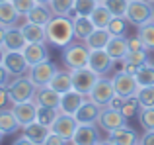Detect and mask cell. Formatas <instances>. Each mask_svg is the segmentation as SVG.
I'll use <instances>...</instances> for the list:
<instances>
[{"instance_id": "cell-1", "label": "cell", "mask_w": 154, "mask_h": 145, "mask_svg": "<svg viewBox=\"0 0 154 145\" xmlns=\"http://www.w3.org/2000/svg\"><path fill=\"white\" fill-rule=\"evenodd\" d=\"M47 43L57 47H66L68 43L74 41V22L68 16H55L45 26Z\"/></svg>"}, {"instance_id": "cell-2", "label": "cell", "mask_w": 154, "mask_h": 145, "mask_svg": "<svg viewBox=\"0 0 154 145\" xmlns=\"http://www.w3.org/2000/svg\"><path fill=\"white\" fill-rule=\"evenodd\" d=\"M8 92H10V98L14 104L20 102H27V100H33L37 86L33 84V80L29 79V75H22V76H12L10 82L6 84Z\"/></svg>"}, {"instance_id": "cell-3", "label": "cell", "mask_w": 154, "mask_h": 145, "mask_svg": "<svg viewBox=\"0 0 154 145\" xmlns=\"http://www.w3.org/2000/svg\"><path fill=\"white\" fill-rule=\"evenodd\" d=\"M88 59H90V49L86 47V43H80L78 39L63 47V63L68 71L88 67Z\"/></svg>"}, {"instance_id": "cell-4", "label": "cell", "mask_w": 154, "mask_h": 145, "mask_svg": "<svg viewBox=\"0 0 154 145\" xmlns=\"http://www.w3.org/2000/svg\"><path fill=\"white\" fill-rule=\"evenodd\" d=\"M152 14H154L152 2H148V0H129L125 18H127L129 24L140 27V26H144V24L152 22Z\"/></svg>"}, {"instance_id": "cell-5", "label": "cell", "mask_w": 154, "mask_h": 145, "mask_svg": "<svg viewBox=\"0 0 154 145\" xmlns=\"http://www.w3.org/2000/svg\"><path fill=\"white\" fill-rule=\"evenodd\" d=\"M70 76H72V88L82 94L90 96L92 88L96 86V82L100 80V75L94 72L90 67H82V69H74L70 71Z\"/></svg>"}, {"instance_id": "cell-6", "label": "cell", "mask_w": 154, "mask_h": 145, "mask_svg": "<svg viewBox=\"0 0 154 145\" xmlns=\"http://www.w3.org/2000/svg\"><path fill=\"white\" fill-rule=\"evenodd\" d=\"M113 82V88H115V94L123 96V98H131V96H137L140 90V84L137 80L135 75H129L125 71H119L113 75L111 79Z\"/></svg>"}, {"instance_id": "cell-7", "label": "cell", "mask_w": 154, "mask_h": 145, "mask_svg": "<svg viewBox=\"0 0 154 145\" xmlns=\"http://www.w3.org/2000/svg\"><path fill=\"white\" fill-rule=\"evenodd\" d=\"M59 71L57 69V65L51 61V59H45V61H41V63H37V65H33L29 69V79L33 80V84L35 86H47V84L51 82V79L55 76V72Z\"/></svg>"}, {"instance_id": "cell-8", "label": "cell", "mask_w": 154, "mask_h": 145, "mask_svg": "<svg viewBox=\"0 0 154 145\" xmlns=\"http://www.w3.org/2000/svg\"><path fill=\"white\" fill-rule=\"evenodd\" d=\"M98 126L102 127L103 131H113L117 127H123L127 126V118L123 116L121 110H115V108H109V106H103L102 108V114L98 118Z\"/></svg>"}, {"instance_id": "cell-9", "label": "cell", "mask_w": 154, "mask_h": 145, "mask_svg": "<svg viewBox=\"0 0 154 145\" xmlns=\"http://www.w3.org/2000/svg\"><path fill=\"white\" fill-rule=\"evenodd\" d=\"M76 127H78V122H76L74 116H72V114H64V112H59V116L55 118V122H53V126H51V131L70 141V139L74 137Z\"/></svg>"}, {"instance_id": "cell-10", "label": "cell", "mask_w": 154, "mask_h": 145, "mask_svg": "<svg viewBox=\"0 0 154 145\" xmlns=\"http://www.w3.org/2000/svg\"><path fill=\"white\" fill-rule=\"evenodd\" d=\"M4 67L6 71L10 72L12 76H22V75H27L29 72V63L27 59L23 57L22 51H6V57H4Z\"/></svg>"}, {"instance_id": "cell-11", "label": "cell", "mask_w": 154, "mask_h": 145, "mask_svg": "<svg viewBox=\"0 0 154 145\" xmlns=\"http://www.w3.org/2000/svg\"><path fill=\"white\" fill-rule=\"evenodd\" d=\"M100 141H102V137H100L96 124H78L74 137L70 139L72 145H98Z\"/></svg>"}, {"instance_id": "cell-12", "label": "cell", "mask_w": 154, "mask_h": 145, "mask_svg": "<svg viewBox=\"0 0 154 145\" xmlns=\"http://www.w3.org/2000/svg\"><path fill=\"white\" fill-rule=\"evenodd\" d=\"M113 63H115V59H113L105 49H94V51H90L88 67H90L94 72H98L100 76L111 71L113 69Z\"/></svg>"}, {"instance_id": "cell-13", "label": "cell", "mask_w": 154, "mask_h": 145, "mask_svg": "<svg viewBox=\"0 0 154 145\" xmlns=\"http://www.w3.org/2000/svg\"><path fill=\"white\" fill-rule=\"evenodd\" d=\"M113 96H115L113 82L109 79H102V76H100V80L96 82V86L92 88V92H90L88 98H92L96 104H100V106H107V104L111 102Z\"/></svg>"}, {"instance_id": "cell-14", "label": "cell", "mask_w": 154, "mask_h": 145, "mask_svg": "<svg viewBox=\"0 0 154 145\" xmlns=\"http://www.w3.org/2000/svg\"><path fill=\"white\" fill-rule=\"evenodd\" d=\"M86 98H88L86 94H82V92H78V90H74V88H72V90L60 94L59 112H64V114H72V116H74L76 112H78V108L86 102Z\"/></svg>"}, {"instance_id": "cell-15", "label": "cell", "mask_w": 154, "mask_h": 145, "mask_svg": "<svg viewBox=\"0 0 154 145\" xmlns=\"http://www.w3.org/2000/svg\"><path fill=\"white\" fill-rule=\"evenodd\" d=\"M102 108L100 104H96L92 98H86V102L78 108V112L74 114L76 122L78 124H98V118L102 114Z\"/></svg>"}, {"instance_id": "cell-16", "label": "cell", "mask_w": 154, "mask_h": 145, "mask_svg": "<svg viewBox=\"0 0 154 145\" xmlns=\"http://www.w3.org/2000/svg\"><path fill=\"white\" fill-rule=\"evenodd\" d=\"M33 102L37 104L39 108H55V110H59L60 94L57 90H53L49 84H47V86H39L37 92H35V96H33Z\"/></svg>"}, {"instance_id": "cell-17", "label": "cell", "mask_w": 154, "mask_h": 145, "mask_svg": "<svg viewBox=\"0 0 154 145\" xmlns=\"http://www.w3.org/2000/svg\"><path fill=\"white\" fill-rule=\"evenodd\" d=\"M12 110H14L16 118H18L20 126H27V124L35 122L37 120V110L39 106L33 102V100H27V102H20V104H14L12 106Z\"/></svg>"}, {"instance_id": "cell-18", "label": "cell", "mask_w": 154, "mask_h": 145, "mask_svg": "<svg viewBox=\"0 0 154 145\" xmlns=\"http://www.w3.org/2000/svg\"><path fill=\"white\" fill-rule=\"evenodd\" d=\"M4 47L6 51H23V47L27 45L26 41V35H23L22 27L16 24V26L6 27V35H4Z\"/></svg>"}, {"instance_id": "cell-19", "label": "cell", "mask_w": 154, "mask_h": 145, "mask_svg": "<svg viewBox=\"0 0 154 145\" xmlns=\"http://www.w3.org/2000/svg\"><path fill=\"white\" fill-rule=\"evenodd\" d=\"M109 139L115 145H139V141H140L139 134L129 126H123V127H117V130L109 131Z\"/></svg>"}, {"instance_id": "cell-20", "label": "cell", "mask_w": 154, "mask_h": 145, "mask_svg": "<svg viewBox=\"0 0 154 145\" xmlns=\"http://www.w3.org/2000/svg\"><path fill=\"white\" fill-rule=\"evenodd\" d=\"M23 57L27 59V63H29V67L37 65V63L45 61V59H49V49H47V43H27L26 47H23Z\"/></svg>"}, {"instance_id": "cell-21", "label": "cell", "mask_w": 154, "mask_h": 145, "mask_svg": "<svg viewBox=\"0 0 154 145\" xmlns=\"http://www.w3.org/2000/svg\"><path fill=\"white\" fill-rule=\"evenodd\" d=\"M22 134L26 135V137H29L33 143L41 145L47 139V135L51 134V127L49 126H43V124H39L37 120H35V122H31V124H27V126L22 127Z\"/></svg>"}, {"instance_id": "cell-22", "label": "cell", "mask_w": 154, "mask_h": 145, "mask_svg": "<svg viewBox=\"0 0 154 145\" xmlns=\"http://www.w3.org/2000/svg\"><path fill=\"white\" fill-rule=\"evenodd\" d=\"M109 39H111V34H109L107 27H96V30L84 39V43H86V47L90 51H94V49H105Z\"/></svg>"}, {"instance_id": "cell-23", "label": "cell", "mask_w": 154, "mask_h": 145, "mask_svg": "<svg viewBox=\"0 0 154 145\" xmlns=\"http://www.w3.org/2000/svg\"><path fill=\"white\" fill-rule=\"evenodd\" d=\"M20 27H22L27 43H47L45 26H39V24H33V22H27L26 20Z\"/></svg>"}, {"instance_id": "cell-24", "label": "cell", "mask_w": 154, "mask_h": 145, "mask_svg": "<svg viewBox=\"0 0 154 145\" xmlns=\"http://www.w3.org/2000/svg\"><path fill=\"white\" fill-rule=\"evenodd\" d=\"M105 51H107L115 61H123V57L127 55V51H129L127 35H111V39H109Z\"/></svg>"}, {"instance_id": "cell-25", "label": "cell", "mask_w": 154, "mask_h": 145, "mask_svg": "<svg viewBox=\"0 0 154 145\" xmlns=\"http://www.w3.org/2000/svg\"><path fill=\"white\" fill-rule=\"evenodd\" d=\"M20 122L16 118L12 108H0V130L4 131V135H12L20 130Z\"/></svg>"}, {"instance_id": "cell-26", "label": "cell", "mask_w": 154, "mask_h": 145, "mask_svg": "<svg viewBox=\"0 0 154 145\" xmlns=\"http://www.w3.org/2000/svg\"><path fill=\"white\" fill-rule=\"evenodd\" d=\"M55 18V14L51 12L49 4H35L33 10L26 16L27 22H33V24H39V26H47L51 20Z\"/></svg>"}, {"instance_id": "cell-27", "label": "cell", "mask_w": 154, "mask_h": 145, "mask_svg": "<svg viewBox=\"0 0 154 145\" xmlns=\"http://www.w3.org/2000/svg\"><path fill=\"white\" fill-rule=\"evenodd\" d=\"M20 18H22V16H20V12L16 10V6L12 4V0L0 2V26H4V27L16 26Z\"/></svg>"}, {"instance_id": "cell-28", "label": "cell", "mask_w": 154, "mask_h": 145, "mask_svg": "<svg viewBox=\"0 0 154 145\" xmlns=\"http://www.w3.org/2000/svg\"><path fill=\"white\" fill-rule=\"evenodd\" d=\"M72 22H74V39H78V41H84V39L96 30L92 18H88V16H78V18H74Z\"/></svg>"}, {"instance_id": "cell-29", "label": "cell", "mask_w": 154, "mask_h": 145, "mask_svg": "<svg viewBox=\"0 0 154 145\" xmlns=\"http://www.w3.org/2000/svg\"><path fill=\"white\" fill-rule=\"evenodd\" d=\"M49 86L53 90H57L59 94H64V92L72 90V76H70V71H57L55 76L51 79Z\"/></svg>"}, {"instance_id": "cell-30", "label": "cell", "mask_w": 154, "mask_h": 145, "mask_svg": "<svg viewBox=\"0 0 154 145\" xmlns=\"http://www.w3.org/2000/svg\"><path fill=\"white\" fill-rule=\"evenodd\" d=\"M90 18H92V22H94L96 27H107L109 22L113 20V14L109 12V8L105 6V4H98V6H96V10L92 12Z\"/></svg>"}, {"instance_id": "cell-31", "label": "cell", "mask_w": 154, "mask_h": 145, "mask_svg": "<svg viewBox=\"0 0 154 145\" xmlns=\"http://www.w3.org/2000/svg\"><path fill=\"white\" fill-rule=\"evenodd\" d=\"M137 35L140 37L144 49L154 51V22H148V24H144V26H140Z\"/></svg>"}, {"instance_id": "cell-32", "label": "cell", "mask_w": 154, "mask_h": 145, "mask_svg": "<svg viewBox=\"0 0 154 145\" xmlns=\"http://www.w3.org/2000/svg\"><path fill=\"white\" fill-rule=\"evenodd\" d=\"M135 76H137L140 86H150V84H154V65L150 61L144 63L143 67H139V72Z\"/></svg>"}, {"instance_id": "cell-33", "label": "cell", "mask_w": 154, "mask_h": 145, "mask_svg": "<svg viewBox=\"0 0 154 145\" xmlns=\"http://www.w3.org/2000/svg\"><path fill=\"white\" fill-rule=\"evenodd\" d=\"M49 8L55 16H66L74 8V0H49Z\"/></svg>"}, {"instance_id": "cell-34", "label": "cell", "mask_w": 154, "mask_h": 145, "mask_svg": "<svg viewBox=\"0 0 154 145\" xmlns=\"http://www.w3.org/2000/svg\"><path fill=\"white\" fill-rule=\"evenodd\" d=\"M123 61L143 67L144 63H148V49H133V51H127V55L123 57Z\"/></svg>"}, {"instance_id": "cell-35", "label": "cell", "mask_w": 154, "mask_h": 145, "mask_svg": "<svg viewBox=\"0 0 154 145\" xmlns=\"http://www.w3.org/2000/svg\"><path fill=\"white\" fill-rule=\"evenodd\" d=\"M139 124L144 131L154 130V106L152 108H140L139 110Z\"/></svg>"}, {"instance_id": "cell-36", "label": "cell", "mask_w": 154, "mask_h": 145, "mask_svg": "<svg viewBox=\"0 0 154 145\" xmlns=\"http://www.w3.org/2000/svg\"><path fill=\"white\" fill-rule=\"evenodd\" d=\"M102 4H105V6L109 8V12H111L113 16H117V18H125L129 0H103Z\"/></svg>"}, {"instance_id": "cell-37", "label": "cell", "mask_w": 154, "mask_h": 145, "mask_svg": "<svg viewBox=\"0 0 154 145\" xmlns=\"http://www.w3.org/2000/svg\"><path fill=\"white\" fill-rule=\"evenodd\" d=\"M137 98L140 102V108H152L154 106V84H150V86H140Z\"/></svg>"}, {"instance_id": "cell-38", "label": "cell", "mask_w": 154, "mask_h": 145, "mask_svg": "<svg viewBox=\"0 0 154 145\" xmlns=\"http://www.w3.org/2000/svg\"><path fill=\"white\" fill-rule=\"evenodd\" d=\"M139 110H140V102H139V98H137V96L127 98V100H125V104H123V108H121V112H123V116L127 120L139 116Z\"/></svg>"}, {"instance_id": "cell-39", "label": "cell", "mask_w": 154, "mask_h": 145, "mask_svg": "<svg viewBox=\"0 0 154 145\" xmlns=\"http://www.w3.org/2000/svg\"><path fill=\"white\" fill-rule=\"evenodd\" d=\"M57 116H59V110H55V108H39L37 110V122L51 127Z\"/></svg>"}, {"instance_id": "cell-40", "label": "cell", "mask_w": 154, "mask_h": 145, "mask_svg": "<svg viewBox=\"0 0 154 145\" xmlns=\"http://www.w3.org/2000/svg\"><path fill=\"white\" fill-rule=\"evenodd\" d=\"M98 2L96 0H74V10L78 12V16H88L90 18L92 12L96 10Z\"/></svg>"}, {"instance_id": "cell-41", "label": "cell", "mask_w": 154, "mask_h": 145, "mask_svg": "<svg viewBox=\"0 0 154 145\" xmlns=\"http://www.w3.org/2000/svg\"><path fill=\"white\" fill-rule=\"evenodd\" d=\"M107 30H109L111 35H125L127 34V18H117V16H113V20L109 22Z\"/></svg>"}, {"instance_id": "cell-42", "label": "cell", "mask_w": 154, "mask_h": 145, "mask_svg": "<svg viewBox=\"0 0 154 145\" xmlns=\"http://www.w3.org/2000/svg\"><path fill=\"white\" fill-rule=\"evenodd\" d=\"M12 4H14L16 10L20 12V16H22V18H26V16L33 10V6L37 2H35V0H12Z\"/></svg>"}, {"instance_id": "cell-43", "label": "cell", "mask_w": 154, "mask_h": 145, "mask_svg": "<svg viewBox=\"0 0 154 145\" xmlns=\"http://www.w3.org/2000/svg\"><path fill=\"white\" fill-rule=\"evenodd\" d=\"M12 106H14V102H12V98H10L8 86L2 84V86H0V108H12Z\"/></svg>"}, {"instance_id": "cell-44", "label": "cell", "mask_w": 154, "mask_h": 145, "mask_svg": "<svg viewBox=\"0 0 154 145\" xmlns=\"http://www.w3.org/2000/svg\"><path fill=\"white\" fill-rule=\"evenodd\" d=\"M70 141H68V139H64V137H60V135H57V134H51L47 135V139L45 141H43L41 145H68Z\"/></svg>"}, {"instance_id": "cell-45", "label": "cell", "mask_w": 154, "mask_h": 145, "mask_svg": "<svg viewBox=\"0 0 154 145\" xmlns=\"http://www.w3.org/2000/svg\"><path fill=\"white\" fill-rule=\"evenodd\" d=\"M127 43H129V51H133V49H144V45H143V41H140L139 35L127 37Z\"/></svg>"}, {"instance_id": "cell-46", "label": "cell", "mask_w": 154, "mask_h": 145, "mask_svg": "<svg viewBox=\"0 0 154 145\" xmlns=\"http://www.w3.org/2000/svg\"><path fill=\"white\" fill-rule=\"evenodd\" d=\"M125 100H127V98H123V96L115 94V96L111 98V102L107 104V106H109V108H115V110H121V108H123V104H125Z\"/></svg>"}, {"instance_id": "cell-47", "label": "cell", "mask_w": 154, "mask_h": 145, "mask_svg": "<svg viewBox=\"0 0 154 145\" xmlns=\"http://www.w3.org/2000/svg\"><path fill=\"white\" fill-rule=\"evenodd\" d=\"M139 145H154V130H150V131H144V135L140 137Z\"/></svg>"}, {"instance_id": "cell-48", "label": "cell", "mask_w": 154, "mask_h": 145, "mask_svg": "<svg viewBox=\"0 0 154 145\" xmlns=\"http://www.w3.org/2000/svg\"><path fill=\"white\" fill-rule=\"evenodd\" d=\"M10 79H12V75L6 71V67L0 65V86H2V84H8V82H10Z\"/></svg>"}, {"instance_id": "cell-49", "label": "cell", "mask_w": 154, "mask_h": 145, "mask_svg": "<svg viewBox=\"0 0 154 145\" xmlns=\"http://www.w3.org/2000/svg\"><path fill=\"white\" fill-rule=\"evenodd\" d=\"M121 63H123V69L121 71L129 72V75H137L139 72V65H133V63H127V61H121Z\"/></svg>"}, {"instance_id": "cell-50", "label": "cell", "mask_w": 154, "mask_h": 145, "mask_svg": "<svg viewBox=\"0 0 154 145\" xmlns=\"http://www.w3.org/2000/svg\"><path fill=\"white\" fill-rule=\"evenodd\" d=\"M12 145H37V143H33L29 137H26V135L22 134L18 139H14V143H12Z\"/></svg>"}, {"instance_id": "cell-51", "label": "cell", "mask_w": 154, "mask_h": 145, "mask_svg": "<svg viewBox=\"0 0 154 145\" xmlns=\"http://www.w3.org/2000/svg\"><path fill=\"white\" fill-rule=\"evenodd\" d=\"M4 57H6V47H4V45H0V65L4 63Z\"/></svg>"}, {"instance_id": "cell-52", "label": "cell", "mask_w": 154, "mask_h": 145, "mask_svg": "<svg viewBox=\"0 0 154 145\" xmlns=\"http://www.w3.org/2000/svg\"><path fill=\"white\" fill-rule=\"evenodd\" d=\"M4 35H6V27H4V26H0V45L4 43Z\"/></svg>"}, {"instance_id": "cell-53", "label": "cell", "mask_w": 154, "mask_h": 145, "mask_svg": "<svg viewBox=\"0 0 154 145\" xmlns=\"http://www.w3.org/2000/svg\"><path fill=\"white\" fill-rule=\"evenodd\" d=\"M98 145H115V143H113V141H111V139H107V141H100Z\"/></svg>"}, {"instance_id": "cell-54", "label": "cell", "mask_w": 154, "mask_h": 145, "mask_svg": "<svg viewBox=\"0 0 154 145\" xmlns=\"http://www.w3.org/2000/svg\"><path fill=\"white\" fill-rule=\"evenodd\" d=\"M37 4H49V0H35Z\"/></svg>"}, {"instance_id": "cell-55", "label": "cell", "mask_w": 154, "mask_h": 145, "mask_svg": "<svg viewBox=\"0 0 154 145\" xmlns=\"http://www.w3.org/2000/svg\"><path fill=\"white\" fill-rule=\"evenodd\" d=\"M2 137H4V131H2V130H0V141H2Z\"/></svg>"}, {"instance_id": "cell-56", "label": "cell", "mask_w": 154, "mask_h": 145, "mask_svg": "<svg viewBox=\"0 0 154 145\" xmlns=\"http://www.w3.org/2000/svg\"><path fill=\"white\" fill-rule=\"evenodd\" d=\"M96 2H98V4H102V2H103V0H96Z\"/></svg>"}, {"instance_id": "cell-57", "label": "cell", "mask_w": 154, "mask_h": 145, "mask_svg": "<svg viewBox=\"0 0 154 145\" xmlns=\"http://www.w3.org/2000/svg\"><path fill=\"white\" fill-rule=\"evenodd\" d=\"M0 2H8V0H0Z\"/></svg>"}, {"instance_id": "cell-58", "label": "cell", "mask_w": 154, "mask_h": 145, "mask_svg": "<svg viewBox=\"0 0 154 145\" xmlns=\"http://www.w3.org/2000/svg\"><path fill=\"white\" fill-rule=\"evenodd\" d=\"M148 2H152V4H154V0H148Z\"/></svg>"}, {"instance_id": "cell-59", "label": "cell", "mask_w": 154, "mask_h": 145, "mask_svg": "<svg viewBox=\"0 0 154 145\" xmlns=\"http://www.w3.org/2000/svg\"><path fill=\"white\" fill-rule=\"evenodd\" d=\"M152 22H154V14H152Z\"/></svg>"}]
</instances>
